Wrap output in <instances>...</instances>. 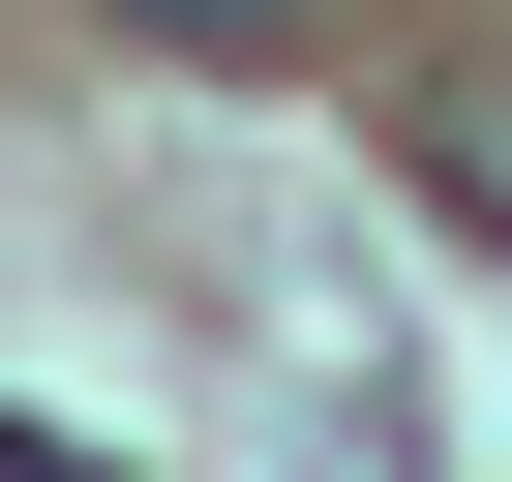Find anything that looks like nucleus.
<instances>
[{
    "mask_svg": "<svg viewBox=\"0 0 512 482\" xmlns=\"http://www.w3.org/2000/svg\"><path fill=\"white\" fill-rule=\"evenodd\" d=\"M422 181H452V211H512V61H452V91H422Z\"/></svg>",
    "mask_w": 512,
    "mask_h": 482,
    "instance_id": "nucleus-1",
    "label": "nucleus"
},
{
    "mask_svg": "<svg viewBox=\"0 0 512 482\" xmlns=\"http://www.w3.org/2000/svg\"><path fill=\"white\" fill-rule=\"evenodd\" d=\"M0 482H91V452H61V422H0Z\"/></svg>",
    "mask_w": 512,
    "mask_h": 482,
    "instance_id": "nucleus-3",
    "label": "nucleus"
},
{
    "mask_svg": "<svg viewBox=\"0 0 512 482\" xmlns=\"http://www.w3.org/2000/svg\"><path fill=\"white\" fill-rule=\"evenodd\" d=\"M151 61H302V0H121Z\"/></svg>",
    "mask_w": 512,
    "mask_h": 482,
    "instance_id": "nucleus-2",
    "label": "nucleus"
}]
</instances>
